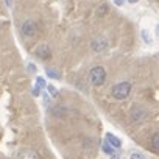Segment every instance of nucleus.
Listing matches in <instances>:
<instances>
[{
  "instance_id": "obj_1",
  "label": "nucleus",
  "mask_w": 159,
  "mask_h": 159,
  "mask_svg": "<svg viewBox=\"0 0 159 159\" xmlns=\"http://www.w3.org/2000/svg\"><path fill=\"white\" fill-rule=\"evenodd\" d=\"M105 80H106V70L102 66H95V67L91 69V72H89V81H91V84L102 86L105 83Z\"/></svg>"
},
{
  "instance_id": "obj_2",
  "label": "nucleus",
  "mask_w": 159,
  "mask_h": 159,
  "mask_svg": "<svg viewBox=\"0 0 159 159\" xmlns=\"http://www.w3.org/2000/svg\"><path fill=\"white\" fill-rule=\"evenodd\" d=\"M129 92H131V83H128V81L119 83V84L112 86V89H111V94L116 100H125L129 95Z\"/></svg>"
},
{
  "instance_id": "obj_3",
  "label": "nucleus",
  "mask_w": 159,
  "mask_h": 159,
  "mask_svg": "<svg viewBox=\"0 0 159 159\" xmlns=\"http://www.w3.org/2000/svg\"><path fill=\"white\" fill-rule=\"evenodd\" d=\"M20 33H22V36L24 38H34L36 36V33H38V25H36V22L34 20H25L24 24H22V27H20Z\"/></svg>"
},
{
  "instance_id": "obj_4",
  "label": "nucleus",
  "mask_w": 159,
  "mask_h": 159,
  "mask_svg": "<svg viewBox=\"0 0 159 159\" xmlns=\"http://www.w3.org/2000/svg\"><path fill=\"white\" fill-rule=\"evenodd\" d=\"M147 117H148V112H147L145 108H142V106H134V108L131 109V120H133L134 123L143 122Z\"/></svg>"
},
{
  "instance_id": "obj_5",
  "label": "nucleus",
  "mask_w": 159,
  "mask_h": 159,
  "mask_svg": "<svg viewBox=\"0 0 159 159\" xmlns=\"http://www.w3.org/2000/svg\"><path fill=\"white\" fill-rule=\"evenodd\" d=\"M108 45H109V42H108V39H106L105 36H98V38H95V39L91 42L92 50H94V52H97V53L105 52V50L108 48Z\"/></svg>"
},
{
  "instance_id": "obj_6",
  "label": "nucleus",
  "mask_w": 159,
  "mask_h": 159,
  "mask_svg": "<svg viewBox=\"0 0 159 159\" xmlns=\"http://www.w3.org/2000/svg\"><path fill=\"white\" fill-rule=\"evenodd\" d=\"M16 159H41L39 153L31 148H22L16 153Z\"/></svg>"
},
{
  "instance_id": "obj_7",
  "label": "nucleus",
  "mask_w": 159,
  "mask_h": 159,
  "mask_svg": "<svg viewBox=\"0 0 159 159\" xmlns=\"http://www.w3.org/2000/svg\"><path fill=\"white\" fill-rule=\"evenodd\" d=\"M34 53H36V56H39L41 59H48V58L52 56L50 47H48V45H45V44L39 45V47H38V48L34 50Z\"/></svg>"
},
{
  "instance_id": "obj_8",
  "label": "nucleus",
  "mask_w": 159,
  "mask_h": 159,
  "mask_svg": "<svg viewBox=\"0 0 159 159\" xmlns=\"http://www.w3.org/2000/svg\"><path fill=\"white\" fill-rule=\"evenodd\" d=\"M106 142H108L111 147H114V148H120V147H122L120 139H117L112 133H108V134H106Z\"/></svg>"
},
{
  "instance_id": "obj_9",
  "label": "nucleus",
  "mask_w": 159,
  "mask_h": 159,
  "mask_svg": "<svg viewBox=\"0 0 159 159\" xmlns=\"http://www.w3.org/2000/svg\"><path fill=\"white\" fill-rule=\"evenodd\" d=\"M108 13H109L108 3H102V5H98L97 10H95V16H97V17H103V16H106Z\"/></svg>"
},
{
  "instance_id": "obj_10",
  "label": "nucleus",
  "mask_w": 159,
  "mask_h": 159,
  "mask_svg": "<svg viewBox=\"0 0 159 159\" xmlns=\"http://www.w3.org/2000/svg\"><path fill=\"white\" fill-rule=\"evenodd\" d=\"M151 148H153L154 151H159V131L154 133L153 137H151Z\"/></svg>"
},
{
  "instance_id": "obj_11",
  "label": "nucleus",
  "mask_w": 159,
  "mask_h": 159,
  "mask_svg": "<svg viewBox=\"0 0 159 159\" xmlns=\"http://www.w3.org/2000/svg\"><path fill=\"white\" fill-rule=\"evenodd\" d=\"M52 112H53V116H64L66 112H69V109L66 108V106H58V108H55V109H52Z\"/></svg>"
},
{
  "instance_id": "obj_12",
  "label": "nucleus",
  "mask_w": 159,
  "mask_h": 159,
  "mask_svg": "<svg viewBox=\"0 0 159 159\" xmlns=\"http://www.w3.org/2000/svg\"><path fill=\"white\" fill-rule=\"evenodd\" d=\"M102 148H103V151H105L106 154H111V156H114V153H116V148H114V147H111V145H109L106 140L103 142V147H102Z\"/></svg>"
},
{
  "instance_id": "obj_13",
  "label": "nucleus",
  "mask_w": 159,
  "mask_h": 159,
  "mask_svg": "<svg viewBox=\"0 0 159 159\" xmlns=\"http://www.w3.org/2000/svg\"><path fill=\"white\" fill-rule=\"evenodd\" d=\"M45 73H48L50 78H59V73L56 70H53V69H45Z\"/></svg>"
},
{
  "instance_id": "obj_14",
  "label": "nucleus",
  "mask_w": 159,
  "mask_h": 159,
  "mask_svg": "<svg viewBox=\"0 0 159 159\" xmlns=\"http://www.w3.org/2000/svg\"><path fill=\"white\" fill-rule=\"evenodd\" d=\"M142 38H143V41H145L147 44H150V42H151V38H150V33H148L147 30H143V31H142Z\"/></svg>"
},
{
  "instance_id": "obj_15",
  "label": "nucleus",
  "mask_w": 159,
  "mask_h": 159,
  "mask_svg": "<svg viewBox=\"0 0 159 159\" xmlns=\"http://www.w3.org/2000/svg\"><path fill=\"white\" fill-rule=\"evenodd\" d=\"M47 91H48V92H50L53 97H58V91H56V88H55V86L48 84V86H47Z\"/></svg>"
},
{
  "instance_id": "obj_16",
  "label": "nucleus",
  "mask_w": 159,
  "mask_h": 159,
  "mask_svg": "<svg viewBox=\"0 0 159 159\" xmlns=\"http://www.w3.org/2000/svg\"><path fill=\"white\" fill-rule=\"evenodd\" d=\"M129 159H145V156H142L140 153H133Z\"/></svg>"
},
{
  "instance_id": "obj_17",
  "label": "nucleus",
  "mask_w": 159,
  "mask_h": 159,
  "mask_svg": "<svg viewBox=\"0 0 159 159\" xmlns=\"http://www.w3.org/2000/svg\"><path fill=\"white\" fill-rule=\"evenodd\" d=\"M36 83H38V88H45V81H44L42 78H38Z\"/></svg>"
},
{
  "instance_id": "obj_18",
  "label": "nucleus",
  "mask_w": 159,
  "mask_h": 159,
  "mask_svg": "<svg viewBox=\"0 0 159 159\" xmlns=\"http://www.w3.org/2000/svg\"><path fill=\"white\" fill-rule=\"evenodd\" d=\"M33 95H39V88H38V86H34V89H33Z\"/></svg>"
},
{
  "instance_id": "obj_19",
  "label": "nucleus",
  "mask_w": 159,
  "mask_h": 159,
  "mask_svg": "<svg viewBox=\"0 0 159 159\" xmlns=\"http://www.w3.org/2000/svg\"><path fill=\"white\" fill-rule=\"evenodd\" d=\"M116 5H123V0H114Z\"/></svg>"
},
{
  "instance_id": "obj_20",
  "label": "nucleus",
  "mask_w": 159,
  "mask_h": 159,
  "mask_svg": "<svg viewBox=\"0 0 159 159\" xmlns=\"http://www.w3.org/2000/svg\"><path fill=\"white\" fill-rule=\"evenodd\" d=\"M28 70H30V72H36V67H34V66H28Z\"/></svg>"
},
{
  "instance_id": "obj_21",
  "label": "nucleus",
  "mask_w": 159,
  "mask_h": 159,
  "mask_svg": "<svg viewBox=\"0 0 159 159\" xmlns=\"http://www.w3.org/2000/svg\"><path fill=\"white\" fill-rule=\"evenodd\" d=\"M128 2H129V3H137L139 0H128Z\"/></svg>"
},
{
  "instance_id": "obj_22",
  "label": "nucleus",
  "mask_w": 159,
  "mask_h": 159,
  "mask_svg": "<svg viewBox=\"0 0 159 159\" xmlns=\"http://www.w3.org/2000/svg\"><path fill=\"white\" fill-rule=\"evenodd\" d=\"M5 2H7V5H8V7H11V0H5Z\"/></svg>"
},
{
  "instance_id": "obj_23",
  "label": "nucleus",
  "mask_w": 159,
  "mask_h": 159,
  "mask_svg": "<svg viewBox=\"0 0 159 159\" xmlns=\"http://www.w3.org/2000/svg\"><path fill=\"white\" fill-rule=\"evenodd\" d=\"M112 159H119V157H117V156H112Z\"/></svg>"
}]
</instances>
